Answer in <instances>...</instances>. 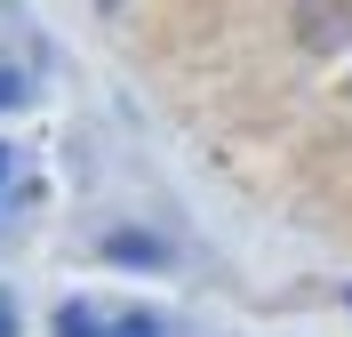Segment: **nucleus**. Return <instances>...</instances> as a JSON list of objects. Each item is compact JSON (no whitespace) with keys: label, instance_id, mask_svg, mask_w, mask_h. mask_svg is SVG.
Returning <instances> with one entry per match:
<instances>
[{"label":"nucleus","instance_id":"nucleus-1","mask_svg":"<svg viewBox=\"0 0 352 337\" xmlns=\"http://www.w3.org/2000/svg\"><path fill=\"white\" fill-rule=\"evenodd\" d=\"M56 337H104V329H96L88 305H65V314H56Z\"/></svg>","mask_w":352,"mask_h":337},{"label":"nucleus","instance_id":"nucleus-2","mask_svg":"<svg viewBox=\"0 0 352 337\" xmlns=\"http://www.w3.org/2000/svg\"><path fill=\"white\" fill-rule=\"evenodd\" d=\"M112 257H129V265H160V249L153 241H136V233H120V241H104Z\"/></svg>","mask_w":352,"mask_h":337},{"label":"nucleus","instance_id":"nucleus-3","mask_svg":"<svg viewBox=\"0 0 352 337\" xmlns=\"http://www.w3.org/2000/svg\"><path fill=\"white\" fill-rule=\"evenodd\" d=\"M104 337H160V321H153V314H120Z\"/></svg>","mask_w":352,"mask_h":337},{"label":"nucleus","instance_id":"nucleus-4","mask_svg":"<svg viewBox=\"0 0 352 337\" xmlns=\"http://www.w3.org/2000/svg\"><path fill=\"white\" fill-rule=\"evenodd\" d=\"M8 105H24V81H16L8 65H0V112H8Z\"/></svg>","mask_w":352,"mask_h":337},{"label":"nucleus","instance_id":"nucleus-5","mask_svg":"<svg viewBox=\"0 0 352 337\" xmlns=\"http://www.w3.org/2000/svg\"><path fill=\"white\" fill-rule=\"evenodd\" d=\"M0 337H16V314H8V297H0Z\"/></svg>","mask_w":352,"mask_h":337},{"label":"nucleus","instance_id":"nucleus-6","mask_svg":"<svg viewBox=\"0 0 352 337\" xmlns=\"http://www.w3.org/2000/svg\"><path fill=\"white\" fill-rule=\"evenodd\" d=\"M0 185H8V145H0Z\"/></svg>","mask_w":352,"mask_h":337}]
</instances>
